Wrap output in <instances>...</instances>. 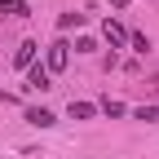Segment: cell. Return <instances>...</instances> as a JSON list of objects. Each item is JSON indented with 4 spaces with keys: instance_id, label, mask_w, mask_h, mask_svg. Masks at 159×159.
Instances as JSON below:
<instances>
[{
    "instance_id": "cell-4",
    "label": "cell",
    "mask_w": 159,
    "mask_h": 159,
    "mask_svg": "<svg viewBox=\"0 0 159 159\" xmlns=\"http://www.w3.org/2000/svg\"><path fill=\"white\" fill-rule=\"evenodd\" d=\"M27 18V0H0V18Z\"/></svg>"
},
{
    "instance_id": "cell-3",
    "label": "cell",
    "mask_w": 159,
    "mask_h": 159,
    "mask_svg": "<svg viewBox=\"0 0 159 159\" xmlns=\"http://www.w3.org/2000/svg\"><path fill=\"white\" fill-rule=\"evenodd\" d=\"M27 124H35V128H53L57 119H53V111H44V106H35V111H27Z\"/></svg>"
},
{
    "instance_id": "cell-5",
    "label": "cell",
    "mask_w": 159,
    "mask_h": 159,
    "mask_svg": "<svg viewBox=\"0 0 159 159\" xmlns=\"http://www.w3.org/2000/svg\"><path fill=\"white\" fill-rule=\"evenodd\" d=\"M106 40H111V49H119V44L128 40V31L119 27V22H111V18H106Z\"/></svg>"
},
{
    "instance_id": "cell-8",
    "label": "cell",
    "mask_w": 159,
    "mask_h": 159,
    "mask_svg": "<svg viewBox=\"0 0 159 159\" xmlns=\"http://www.w3.org/2000/svg\"><path fill=\"white\" fill-rule=\"evenodd\" d=\"M133 115H137V119H146V124H155V119H159V111H155V106H137Z\"/></svg>"
},
{
    "instance_id": "cell-7",
    "label": "cell",
    "mask_w": 159,
    "mask_h": 159,
    "mask_svg": "<svg viewBox=\"0 0 159 159\" xmlns=\"http://www.w3.org/2000/svg\"><path fill=\"white\" fill-rule=\"evenodd\" d=\"M93 115H97L93 102H71V119H93Z\"/></svg>"
},
{
    "instance_id": "cell-1",
    "label": "cell",
    "mask_w": 159,
    "mask_h": 159,
    "mask_svg": "<svg viewBox=\"0 0 159 159\" xmlns=\"http://www.w3.org/2000/svg\"><path fill=\"white\" fill-rule=\"evenodd\" d=\"M66 62H71V44H66V40H53V44H49V57H44V71L57 75V71H66Z\"/></svg>"
},
{
    "instance_id": "cell-9",
    "label": "cell",
    "mask_w": 159,
    "mask_h": 159,
    "mask_svg": "<svg viewBox=\"0 0 159 159\" xmlns=\"http://www.w3.org/2000/svg\"><path fill=\"white\" fill-rule=\"evenodd\" d=\"M102 111L115 119V115H124V102H111V97H106V102H102Z\"/></svg>"
},
{
    "instance_id": "cell-2",
    "label": "cell",
    "mask_w": 159,
    "mask_h": 159,
    "mask_svg": "<svg viewBox=\"0 0 159 159\" xmlns=\"http://www.w3.org/2000/svg\"><path fill=\"white\" fill-rule=\"evenodd\" d=\"M49 80H53V75H49L44 66H40V62H35V66H31V75H27V89H40V93H44V89H53V84H49Z\"/></svg>"
},
{
    "instance_id": "cell-6",
    "label": "cell",
    "mask_w": 159,
    "mask_h": 159,
    "mask_svg": "<svg viewBox=\"0 0 159 159\" xmlns=\"http://www.w3.org/2000/svg\"><path fill=\"white\" fill-rule=\"evenodd\" d=\"M31 62H35V44L27 40V44L18 49V53H13V66H31Z\"/></svg>"
},
{
    "instance_id": "cell-10",
    "label": "cell",
    "mask_w": 159,
    "mask_h": 159,
    "mask_svg": "<svg viewBox=\"0 0 159 159\" xmlns=\"http://www.w3.org/2000/svg\"><path fill=\"white\" fill-rule=\"evenodd\" d=\"M111 5H119V9H124V5H128V0H111Z\"/></svg>"
}]
</instances>
